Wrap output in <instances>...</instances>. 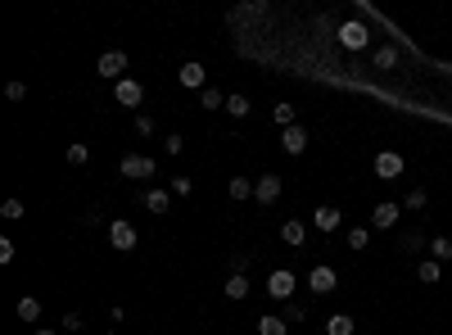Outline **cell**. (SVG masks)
Listing matches in <instances>:
<instances>
[{
  "label": "cell",
  "mask_w": 452,
  "mask_h": 335,
  "mask_svg": "<svg viewBox=\"0 0 452 335\" xmlns=\"http://www.w3.org/2000/svg\"><path fill=\"white\" fill-rule=\"evenodd\" d=\"M109 245L118 254H127V250H136V222H127V218H118V222L109 227Z\"/></svg>",
  "instance_id": "obj_1"
},
{
  "label": "cell",
  "mask_w": 452,
  "mask_h": 335,
  "mask_svg": "<svg viewBox=\"0 0 452 335\" xmlns=\"http://www.w3.org/2000/svg\"><path fill=\"white\" fill-rule=\"evenodd\" d=\"M113 100H118L122 109H140V100H145V86H140L136 78H122L118 86H113Z\"/></svg>",
  "instance_id": "obj_2"
},
{
  "label": "cell",
  "mask_w": 452,
  "mask_h": 335,
  "mask_svg": "<svg viewBox=\"0 0 452 335\" xmlns=\"http://www.w3.org/2000/svg\"><path fill=\"white\" fill-rule=\"evenodd\" d=\"M294 285H299V281H294V272H290V267H276V272L267 276V294H272V299H290V294H294Z\"/></svg>",
  "instance_id": "obj_3"
},
{
  "label": "cell",
  "mask_w": 452,
  "mask_h": 335,
  "mask_svg": "<svg viewBox=\"0 0 452 335\" xmlns=\"http://www.w3.org/2000/svg\"><path fill=\"white\" fill-rule=\"evenodd\" d=\"M402 168H407V159H402L398 150H380V155H376V177L393 181V177H402Z\"/></svg>",
  "instance_id": "obj_4"
},
{
  "label": "cell",
  "mask_w": 452,
  "mask_h": 335,
  "mask_svg": "<svg viewBox=\"0 0 452 335\" xmlns=\"http://www.w3.org/2000/svg\"><path fill=\"white\" fill-rule=\"evenodd\" d=\"M95 73H100V78L122 82V73H127V55H122V50H104L100 64H95Z\"/></svg>",
  "instance_id": "obj_5"
},
{
  "label": "cell",
  "mask_w": 452,
  "mask_h": 335,
  "mask_svg": "<svg viewBox=\"0 0 452 335\" xmlns=\"http://www.w3.org/2000/svg\"><path fill=\"white\" fill-rule=\"evenodd\" d=\"M335 285H340V276H335V267H326V263H316L312 272H307V290L312 294H330Z\"/></svg>",
  "instance_id": "obj_6"
},
{
  "label": "cell",
  "mask_w": 452,
  "mask_h": 335,
  "mask_svg": "<svg viewBox=\"0 0 452 335\" xmlns=\"http://www.w3.org/2000/svg\"><path fill=\"white\" fill-rule=\"evenodd\" d=\"M254 199H258V204H276V199H281V177H276V172L258 177L254 181Z\"/></svg>",
  "instance_id": "obj_7"
},
{
  "label": "cell",
  "mask_w": 452,
  "mask_h": 335,
  "mask_svg": "<svg viewBox=\"0 0 452 335\" xmlns=\"http://www.w3.org/2000/svg\"><path fill=\"white\" fill-rule=\"evenodd\" d=\"M122 177H131V181L154 177V159L150 155H127V159H122Z\"/></svg>",
  "instance_id": "obj_8"
},
{
  "label": "cell",
  "mask_w": 452,
  "mask_h": 335,
  "mask_svg": "<svg viewBox=\"0 0 452 335\" xmlns=\"http://www.w3.org/2000/svg\"><path fill=\"white\" fill-rule=\"evenodd\" d=\"M181 86H190V91H204V82H208V69L199 59H190V64H181Z\"/></svg>",
  "instance_id": "obj_9"
},
{
  "label": "cell",
  "mask_w": 452,
  "mask_h": 335,
  "mask_svg": "<svg viewBox=\"0 0 452 335\" xmlns=\"http://www.w3.org/2000/svg\"><path fill=\"white\" fill-rule=\"evenodd\" d=\"M281 150H285V155H294V159H299L303 150H307V131L299 127V122H294V127H285V131H281Z\"/></svg>",
  "instance_id": "obj_10"
},
{
  "label": "cell",
  "mask_w": 452,
  "mask_h": 335,
  "mask_svg": "<svg viewBox=\"0 0 452 335\" xmlns=\"http://www.w3.org/2000/svg\"><path fill=\"white\" fill-rule=\"evenodd\" d=\"M367 23H344L340 27V45H349V50H362V45H367Z\"/></svg>",
  "instance_id": "obj_11"
},
{
  "label": "cell",
  "mask_w": 452,
  "mask_h": 335,
  "mask_svg": "<svg viewBox=\"0 0 452 335\" xmlns=\"http://www.w3.org/2000/svg\"><path fill=\"white\" fill-rule=\"evenodd\" d=\"M398 213H402V204H376L371 208V227H376V231H389V227L398 222Z\"/></svg>",
  "instance_id": "obj_12"
},
{
  "label": "cell",
  "mask_w": 452,
  "mask_h": 335,
  "mask_svg": "<svg viewBox=\"0 0 452 335\" xmlns=\"http://www.w3.org/2000/svg\"><path fill=\"white\" fill-rule=\"evenodd\" d=\"M312 222H316V231H340L344 213H340V208H335V204H321V208H316V213H312Z\"/></svg>",
  "instance_id": "obj_13"
},
{
  "label": "cell",
  "mask_w": 452,
  "mask_h": 335,
  "mask_svg": "<svg viewBox=\"0 0 452 335\" xmlns=\"http://www.w3.org/2000/svg\"><path fill=\"white\" fill-rule=\"evenodd\" d=\"M281 241L285 245H303L307 241V227L299 222V218H290V222H281Z\"/></svg>",
  "instance_id": "obj_14"
},
{
  "label": "cell",
  "mask_w": 452,
  "mask_h": 335,
  "mask_svg": "<svg viewBox=\"0 0 452 335\" xmlns=\"http://www.w3.org/2000/svg\"><path fill=\"white\" fill-rule=\"evenodd\" d=\"M222 294H226V299H245V294H249V276H245V272H231Z\"/></svg>",
  "instance_id": "obj_15"
},
{
  "label": "cell",
  "mask_w": 452,
  "mask_h": 335,
  "mask_svg": "<svg viewBox=\"0 0 452 335\" xmlns=\"http://www.w3.org/2000/svg\"><path fill=\"white\" fill-rule=\"evenodd\" d=\"M290 327H285V318H276V313H263L258 318V335H285Z\"/></svg>",
  "instance_id": "obj_16"
},
{
  "label": "cell",
  "mask_w": 452,
  "mask_h": 335,
  "mask_svg": "<svg viewBox=\"0 0 452 335\" xmlns=\"http://www.w3.org/2000/svg\"><path fill=\"white\" fill-rule=\"evenodd\" d=\"M272 122H276V127H294V104L290 100H276L272 104Z\"/></svg>",
  "instance_id": "obj_17"
},
{
  "label": "cell",
  "mask_w": 452,
  "mask_h": 335,
  "mask_svg": "<svg viewBox=\"0 0 452 335\" xmlns=\"http://www.w3.org/2000/svg\"><path fill=\"white\" fill-rule=\"evenodd\" d=\"M145 208H150V213H168L172 195H168V190H145Z\"/></svg>",
  "instance_id": "obj_18"
},
{
  "label": "cell",
  "mask_w": 452,
  "mask_h": 335,
  "mask_svg": "<svg viewBox=\"0 0 452 335\" xmlns=\"http://www.w3.org/2000/svg\"><path fill=\"white\" fill-rule=\"evenodd\" d=\"M18 318L36 322V318H41V299H36V294H23V299H18Z\"/></svg>",
  "instance_id": "obj_19"
},
{
  "label": "cell",
  "mask_w": 452,
  "mask_h": 335,
  "mask_svg": "<svg viewBox=\"0 0 452 335\" xmlns=\"http://www.w3.org/2000/svg\"><path fill=\"white\" fill-rule=\"evenodd\" d=\"M326 335H353V318L349 313H335V318L326 322Z\"/></svg>",
  "instance_id": "obj_20"
},
{
  "label": "cell",
  "mask_w": 452,
  "mask_h": 335,
  "mask_svg": "<svg viewBox=\"0 0 452 335\" xmlns=\"http://www.w3.org/2000/svg\"><path fill=\"white\" fill-rule=\"evenodd\" d=\"M430 258H435V263H448L452 258V241L448 236H435V241H430Z\"/></svg>",
  "instance_id": "obj_21"
},
{
  "label": "cell",
  "mask_w": 452,
  "mask_h": 335,
  "mask_svg": "<svg viewBox=\"0 0 452 335\" xmlns=\"http://www.w3.org/2000/svg\"><path fill=\"white\" fill-rule=\"evenodd\" d=\"M416 276H421V281H425V285H435V281H439V276H444V267H439V263H435V258H421V267H416Z\"/></svg>",
  "instance_id": "obj_22"
},
{
  "label": "cell",
  "mask_w": 452,
  "mask_h": 335,
  "mask_svg": "<svg viewBox=\"0 0 452 335\" xmlns=\"http://www.w3.org/2000/svg\"><path fill=\"white\" fill-rule=\"evenodd\" d=\"M226 195H231V199H249V195H254V181L231 177V181H226Z\"/></svg>",
  "instance_id": "obj_23"
},
{
  "label": "cell",
  "mask_w": 452,
  "mask_h": 335,
  "mask_svg": "<svg viewBox=\"0 0 452 335\" xmlns=\"http://www.w3.org/2000/svg\"><path fill=\"white\" fill-rule=\"evenodd\" d=\"M371 245V227H349V250H367Z\"/></svg>",
  "instance_id": "obj_24"
},
{
  "label": "cell",
  "mask_w": 452,
  "mask_h": 335,
  "mask_svg": "<svg viewBox=\"0 0 452 335\" xmlns=\"http://www.w3.org/2000/svg\"><path fill=\"white\" fill-rule=\"evenodd\" d=\"M226 113L231 118H249V100L245 95H226Z\"/></svg>",
  "instance_id": "obj_25"
},
{
  "label": "cell",
  "mask_w": 452,
  "mask_h": 335,
  "mask_svg": "<svg viewBox=\"0 0 452 335\" xmlns=\"http://www.w3.org/2000/svg\"><path fill=\"white\" fill-rule=\"evenodd\" d=\"M204 109H226V95L217 86H204Z\"/></svg>",
  "instance_id": "obj_26"
},
{
  "label": "cell",
  "mask_w": 452,
  "mask_h": 335,
  "mask_svg": "<svg viewBox=\"0 0 452 335\" xmlns=\"http://www.w3.org/2000/svg\"><path fill=\"white\" fill-rule=\"evenodd\" d=\"M86 159H91V150H86V145H68V164L73 168H86Z\"/></svg>",
  "instance_id": "obj_27"
},
{
  "label": "cell",
  "mask_w": 452,
  "mask_h": 335,
  "mask_svg": "<svg viewBox=\"0 0 452 335\" xmlns=\"http://www.w3.org/2000/svg\"><path fill=\"white\" fill-rule=\"evenodd\" d=\"M376 64H380V69H393V64H398V50H393V45H384V50H376Z\"/></svg>",
  "instance_id": "obj_28"
},
{
  "label": "cell",
  "mask_w": 452,
  "mask_h": 335,
  "mask_svg": "<svg viewBox=\"0 0 452 335\" xmlns=\"http://www.w3.org/2000/svg\"><path fill=\"white\" fill-rule=\"evenodd\" d=\"M0 218H9V222L23 218V204H18V199H5V204H0Z\"/></svg>",
  "instance_id": "obj_29"
},
{
  "label": "cell",
  "mask_w": 452,
  "mask_h": 335,
  "mask_svg": "<svg viewBox=\"0 0 452 335\" xmlns=\"http://www.w3.org/2000/svg\"><path fill=\"white\" fill-rule=\"evenodd\" d=\"M190 190H195V181H190V177H172V195H190Z\"/></svg>",
  "instance_id": "obj_30"
},
{
  "label": "cell",
  "mask_w": 452,
  "mask_h": 335,
  "mask_svg": "<svg viewBox=\"0 0 452 335\" xmlns=\"http://www.w3.org/2000/svg\"><path fill=\"white\" fill-rule=\"evenodd\" d=\"M402 208H425V190H421V186H416V190H411V195H407V199H402Z\"/></svg>",
  "instance_id": "obj_31"
},
{
  "label": "cell",
  "mask_w": 452,
  "mask_h": 335,
  "mask_svg": "<svg viewBox=\"0 0 452 335\" xmlns=\"http://www.w3.org/2000/svg\"><path fill=\"white\" fill-rule=\"evenodd\" d=\"M5 95H9V100H23L27 86H23V82H9V86H5Z\"/></svg>",
  "instance_id": "obj_32"
},
{
  "label": "cell",
  "mask_w": 452,
  "mask_h": 335,
  "mask_svg": "<svg viewBox=\"0 0 452 335\" xmlns=\"http://www.w3.org/2000/svg\"><path fill=\"white\" fill-rule=\"evenodd\" d=\"M150 131H154V118H145V113H140V118H136V136H150Z\"/></svg>",
  "instance_id": "obj_33"
},
{
  "label": "cell",
  "mask_w": 452,
  "mask_h": 335,
  "mask_svg": "<svg viewBox=\"0 0 452 335\" xmlns=\"http://www.w3.org/2000/svg\"><path fill=\"white\" fill-rule=\"evenodd\" d=\"M0 263H14V241H0Z\"/></svg>",
  "instance_id": "obj_34"
},
{
  "label": "cell",
  "mask_w": 452,
  "mask_h": 335,
  "mask_svg": "<svg viewBox=\"0 0 452 335\" xmlns=\"http://www.w3.org/2000/svg\"><path fill=\"white\" fill-rule=\"evenodd\" d=\"M181 150H186V141H181L177 131H172V136H168V155H181Z\"/></svg>",
  "instance_id": "obj_35"
},
{
  "label": "cell",
  "mask_w": 452,
  "mask_h": 335,
  "mask_svg": "<svg viewBox=\"0 0 452 335\" xmlns=\"http://www.w3.org/2000/svg\"><path fill=\"white\" fill-rule=\"evenodd\" d=\"M36 335H54V331H36Z\"/></svg>",
  "instance_id": "obj_36"
}]
</instances>
